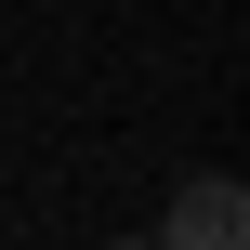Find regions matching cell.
I'll use <instances>...</instances> for the list:
<instances>
[{
    "mask_svg": "<svg viewBox=\"0 0 250 250\" xmlns=\"http://www.w3.org/2000/svg\"><path fill=\"white\" fill-rule=\"evenodd\" d=\"M171 237H185V250H237L250 237V198H237V185H185V198H171Z\"/></svg>",
    "mask_w": 250,
    "mask_h": 250,
    "instance_id": "obj_1",
    "label": "cell"
}]
</instances>
